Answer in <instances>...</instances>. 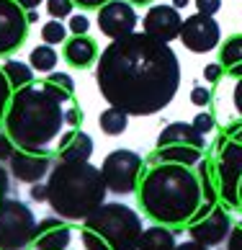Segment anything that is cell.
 <instances>
[{
	"label": "cell",
	"mask_w": 242,
	"mask_h": 250,
	"mask_svg": "<svg viewBox=\"0 0 242 250\" xmlns=\"http://www.w3.org/2000/svg\"><path fill=\"white\" fill-rule=\"evenodd\" d=\"M96 83L108 106L129 116H152L178 93L181 62L170 44L134 31L114 39L98 54Z\"/></svg>",
	"instance_id": "obj_1"
},
{
	"label": "cell",
	"mask_w": 242,
	"mask_h": 250,
	"mask_svg": "<svg viewBox=\"0 0 242 250\" xmlns=\"http://www.w3.org/2000/svg\"><path fill=\"white\" fill-rule=\"evenodd\" d=\"M137 196L144 214L162 227L188 225L203 204L199 175L188 165L178 163H160L142 173Z\"/></svg>",
	"instance_id": "obj_2"
},
{
	"label": "cell",
	"mask_w": 242,
	"mask_h": 250,
	"mask_svg": "<svg viewBox=\"0 0 242 250\" xmlns=\"http://www.w3.org/2000/svg\"><path fill=\"white\" fill-rule=\"evenodd\" d=\"M3 129L18 150L46 152L64 132V104L31 83L21 90H13Z\"/></svg>",
	"instance_id": "obj_3"
},
{
	"label": "cell",
	"mask_w": 242,
	"mask_h": 250,
	"mask_svg": "<svg viewBox=\"0 0 242 250\" xmlns=\"http://www.w3.org/2000/svg\"><path fill=\"white\" fill-rule=\"evenodd\" d=\"M46 204L64 222H85L101 204H106V183L101 168L85 163L60 160L46 178Z\"/></svg>",
	"instance_id": "obj_4"
},
{
	"label": "cell",
	"mask_w": 242,
	"mask_h": 250,
	"mask_svg": "<svg viewBox=\"0 0 242 250\" xmlns=\"http://www.w3.org/2000/svg\"><path fill=\"white\" fill-rule=\"evenodd\" d=\"M82 225L98 232L111 245V250H137L142 237V217L132 207L116 201L101 204Z\"/></svg>",
	"instance_id": "obj_5"
},
{
	"label": "cell",
	"mask_w": 242,
	"mask_h": 250,
	"mask_svg": "<svg viewBox=\"0 0 242 250\" xmlns=\"http://www.w3.org/2000/svg\"><path fill=\"white\" fill-rule=\"evenodd\" d=\"M36 235V217L21 199H0V250H26Z\"/></svg>",
	"instance_id": "obj_6"
},
{
	"label": "cell",
	"mask_w": 242,
	"mask_h": 250,
	"mask_svg": "<svg viewBox=\"0 0 242 250\" xmlns=\"http://www.w3.org/2000/svg\"><path fill=\"white\" fill-rule=\"evenodd\" d=\"M142 170L144 160L134 150H114L101 163V175H103L106 188L111 193H119V196L137 191L139 181H142Z\"/></svg>",
	"instance_id": "obj_7"
},
{
	"label": "cell",
	"mask_w": 242,
	"mask_h": 250,
	"mask_svg": "<svg viewBox=\"0 0 242 250\" xmlns=\"http://www.w3.org/2000/svg\"><path fill=\"white\" fill-rule=\"evenodd\" d=\"M185 229H188L191 240H196V243L206 245V248H214V245L227 243V237L232 232V217L222 207H217V204L203 201L199 211L191 217Z\"/></svg>",
	"instance_id": "obj_8"
},
{
	"label": "cell",
	"mask_w": 242,
	"mask_h": 250,
	"mask_svg": "<svg viewBox=\"0 0 242 250\" xmlns=\"http://www.w3.org/2000/svg\"><path fill=\"white\" fill-rule=\"evenodd\" d=\"M26 11L13 0H0V57H11L29 36Z\"/></svg>",
	"instance_id": "obj_9"
},
{
	"label": "cell",
	"mask_w": 242,
	"mask_h": 250,
	"mask_svg": "<svg viewBox=\"0 0 242 250\" xmlns=\"http://www.w3.org/2000/svg\"><path fill=\"white\" fill-rule=\"evenodd\" d=\"M178 39L183 42V47L188 52H214L222 42V31H219V23L214 21V16H203V13H193L183 21L181 26V34Z\"/></svg>",
	"instance_id": "obj_10"
},
{
	"label": "cell",
	"mask_w": 242,
	"mask_h": 250,
	"mask_svg": "<svg viewBox=\"0 0 242 250\" xmlns=\"http://www.w3.org/2000/svg\"><path fill=\"white\" fill-rule=\"evenodd\" d=\"M137 21L139 18H137L134 5L126 3V0H108L106 5L98 8V29L111 42L134 34Z\"/></svg>",
	"instance_id": "obj_11"
},
{
	"label": "cell",
	"mask_w": 242,
	"mask_h": 250,
	"mask_svg": "<svg viewBox=\"0 0 242 250\" xmlns=\"http://www.w3.org/2000/svg\"><path fill=\"white\" fill-rule=\"evenodd\" d=\"M52 170V157L46 152H29V150H18L8 160V173L21 183H39L44 181Z\"/></svg>",
	"instance_id": "obj_12"
},
{
	"label": "cell",
	"mask_w": 242,
	"mask_h": 250,
	"mask_svg": "<svg viewBox=\"0 0 242 250\" xmlns=\"http://www.w3.org/2000/svg\"><path fill=\"white\" fill-rule=\"evenodd\" d=\"M144 34L147 36H152V39L157 42H173V39H178V34H181V26H183V18L178 13V8H173V5H150V11H147L144 16Z\"/></svg>",
	"instance_id": "obj_13"
},
{
	"label": "cell",
	"mask_w": 242,
	"mask_h": 250,
	"mask_svg": "<svg viewBox=\"0 0 242 250\" xmlns=\"http://www.w3.org/2000/svg\"><path fill=\"white\" fill-rule=\"evenodd\" d=\"M72 240V229L62 217H46L36 222V235H34V248L36 250H67Z\"/></svg>",
	"instance_id": "obj_14"
},
{
	"label": "cell",
	"mask_w": 242,
	"mask_h": 250,
	"mask_svg": "<svg viewBox=\"0 0 242 250\" xmlns=\"http://www.w3.org/2000/svg\"><path fill=\"white\" fill-rule=\"evenodd\" d=\"M98 44L96 39H90L88 34H82V36H72V39H67L62 44V57L64 62L70 64V67H75V70H88L93 67V64L98 62Z\"/></svg>",
	"instance_id": "obj_15"
},
{
	"label": "cell",
	"mask_w": 242,
	"mask_h": 250,
	"mask_svg": "<svg viewBox=\"0 0 242 250\" xmlns=\"http://www.w3.org/2000/svg\"><path fill=\"white\" fill-rule=\"evenodd\" d=\"M240 181H242V168L232 165L227 160L217 163V188L219 199L229 207H242L240 204Z\"/></svg>",
	"instance_id": "obj_16"
},
{
	"label": "cell",
	"mask_w": 242,
	"mask_h": 250,
	"mask_svg": "<svg viewBox=\"0 0 242 250\" xmlns=\"http://www.w3.org/2000/svg\"><path fill=\"white\" fill-rule=\"evenodd\" d=\"M165 145H191V147H201L203 150V134H199L193 124H183V122H170L160 137H157V147Z\"/></svg>",
	"instance_id": "obj_17"
},
{
	"label": "cell",
	"mask_w": 242,
	"mask_h": 250,
	"mask_svg": "<svg viewBox=\"0 0 242 250\" xmlns=\"http://www.w3.org/2000/svg\"><path fill=\"white\" fill-rule=\"evenodd\" d=\"M57 155H60V160H67V163H85V160H90V155H93V137L88 132L75 129L72 137H70V142L64 147H60Z\"/></svg>",
	"instance_id": "obj_18"
},
{
	"label": "cell",
	"mask_w": 242,
	"mask_h": 250,
	"mask_svg": "<svg viewBox=\"0 0 242 250\" xmlns=\"http://www.w3.org/2000/svg\"><path fill=\"white\" fill-rule=\"evenodd\" d=\"M201 147H191V145H165L157 147L155 160L160 163H178V165H199L201 163Z\"/></svg>",
	"instance_id": "obj_19"
},
{
	"label": "cell",
	"mask_w": 242,
	"mask_h": 250,
	"mask_svg": "<svg viewBox=\"0 0 242 250\" xmlns=\"http://www.w3.org/2000/svg\"><path fill=\"white\" fill-rule=\"evenodd\" d=\"M175 235L167 227L157 225V227H147L142 229V237H139L137 250H175Z\"/></svg>",
	"instance_id": "obj_20"
},
{
	"label": "cell",
	"mask_w": 242,
	"mask_h": 250,
	"mask_svg": "<svg viewBox=\"0 0 242 250\" xmlns=\"http://www.w3.org/2000/svg\"><path fill=\"white\" fill-rule=\"evenodd\" d=\"M41 88L49 96H54L60 104H70L72 96H75V80H72L67 72H49L46 80L41 83Z\"/></svg>",
	"instance_id": "obj_21"
},
{
	"label": "cell",
	"mask_w": 242,
	"mask_h": 250,
	"mask_svg": "<svg viewBox=\"0 0 242 250\" xmlns=\"http://www.w3.org/2000/svg\"><path fill=\"white\" fill-rule=\"evenodd\" d=\"M0 67H3V75H5L8 83H11L13 90H21V88H26V85H31V83H34V67L29 62L5 60Z\"/></svg>",
	"instance_id": "obj_22"
},
{
	"label": "cell",
	"mask_w": 242,
	"mask_h": 250,
	"mask_svg": "<svg viewBox=\"0 0 242 250\" xmlns=\"http://www.w3.org/2000/svg\"><path fill=\"white\" fill-rule=\"evenodd\" d=\"M98 126H101V132H103V134L119 137V134H124L126 126H129V114H126V111H121V108L108 106L103 114L98 116Z\"/></svg>",
	"instance_id": "obj_23"
},
{
	"label": "cell",
	"mask_w": 242,
	"mask_h": 250,
	"mask_svg": "<svg viewBox=\"0 0 242 250\" xmlns=\"http://www.w3.org/2000/svg\"><path fill=\"white\" fill-rule=\"evenodd\" d=\"M57 52H54V47H49V44H41V47H34L31 54H29V64L34 67V72H49L57 67Z\"/></svg>",
	"instance_id": "obj_24"
},
{
	"label": "cell",
	"mask_w": 242,
	"mask_h": 250,
	"mask_svg": "<svg viewBox=\"0 0 242 250\" xmlns=\"http://www.w3.org/2000/svg\"><path fill=\"white\" fill-rule=\"evenodd\" d=\"M219 62L224 70L242 62V34H232L219 44Z\"/></svg>",
	"instance_id": "obj_25"
},
{
	"label": "cell",
	"mask_w": 242,
	"mask_h": 250,
	"mask_svg": "<svg viewBox=\"0 0 242 250\" xmlns=\"http://www.w3.org/2000/svg\"><path fill=\"white\" fill-rule=\"evenodd\" d=\"M41 42L49 44V47H57V44H64L67 42V26L57 18H52V21H46L41 26Z\"/></svg>",
	"instance_id": "obj_26"
},
{
	"label": "cell",
	"mask_w": 242,
	"mask_h": 250,
	"mask_svg": "<svg viewBox=\"0 0 242 250\" xmlns=\"http://www.w3.org/2000/svg\"><path fill=\"white\" fill-rule=\"evenodd\" d=\"M199 183H201V191H203V201L217 204L219 188L214 186V175H211V168L206 163H199Z\"/></svg>",
	"instance_id": "obj_27"
},
{
	"label": "cell",
	"mask_w": 242,
	"mask_h": 250,
	"mask_svg": "<svg viewBox=\"0 0 242 250\" xmlns=\"http://www.w3.org/2000/svg\"><path fill=\"white\" fill-rule=\"evenodd\" d=\"M219 160H227V163H232V165H237V168H242V145L232 142V140H222Z\"/></svg>",
	"instance_id": "obj_28"
},
{
	"label": "cell",
	"mask_w": 242,
	"mask_h": 250,
	"mask_svg": "<svg viewBox=\"0 0 242 250\" xmlns=\"http://www.w3.org/2000/svg\"><path fill=\"white\" fill-rule=\"evenodd\" d=\"M44 3H46V13H49L52 18H57V21L70 18L72 16V8H75L72 0H44Z\"/></svg>",
	"instance_id": "obj_29"
},
{
	"label": "cell",
	"mask_w": 242,
	"mask_h": 250,
	"mask_svg": "<svg viewBox=\"0 0 242 250\" xmlns=\"http://www.w3.org/2000/svg\"><path fill=\"white\" fill-rule=\"evenodd\" d=\"M11 98H13V88L3 75V67H0V124H3L5 111H8V106H11Z\"/></svg>",
	"instance_id": "obj_30"
},
{
	"label": "cell",
	"mask_w": 242,
	"mask_h": 250,
	"mask_svg": "<svg viewBox=\"0 0 242 250\" xmlns=\"http://www.w3.org/2000/svg\"><path fill=\"white\" fill-rule=\"evenodd\" d=\"M191 124H193V129H196L199 134H203V137L214 132V116L209 114V111H201V114H199L196 119H193Z\"/></svg>",
	"instance_id": "obj_31"
},
{
	"label": "cell",
	"mask_w": 242,
	"mask_h": 250,
	"mask_svg": "<svg viewBox=\"0 0 242 250\" xmlns=\"http://www.w3.org/2000/svg\"><path fill=\"white\" fill-rule=\"evenodd\" d=\"M67 29L72 31V36H82V34H88V29H90L88 16H82V13H72V16H70V26H67Z\"/></svg>",
	"instance_id": "obj_32"
},
{
	"label": "cell",
	"mask_w": 242,
	"mask_h": 250,
	"mask_svg": "<svg viewBox=\"0 0 242 250\" xmlns=\"http://www.w3.org/2000/svg\"><path fill=\"white\" fill-rule=\"evenodd\" d=\"M13 152H16V145H13V140L8 137L5 129H0V163H8Z\"/></svg>",
	"instance_id": "obj_33"
},
{
	"label": "cell",
	"mask_w": 242,
	"mask_h": 250,
	"mask_svg": "<svg viewBox=\"0 0 242 250\" xmlns=\"http://www.w3.org/2000/svg\"><path fill=\"white\" fill-rule=\"evenodd\" d=\"M80 124H82V111H80V106H70V108H64V126L78 129Z\"/></svg>",
	"instance_id": "obj_34"
},
{
	"label": "cell",
	"mask_w": 242,
	"mask_h": 250,
	"mask_svg": "<svg viewBox=\"0 0 242 250\" xmlns=\"http://www.w3.org/2000/svg\"><path fill=\"white\" fill-rule=\"evenodd\" d=\"M209 101H211V93H209V88H203V85H196V88H193L191 90V104L193 106H206L209 104Z\"/></svg>",
	"instance_id": "obj_35"
},
{
	"label": "cell",
	"mask_w": 242,
	"mask_h": 250,
	"mask_svg": "<svg viewBox=\"0 0 242 250\" xmlns=\"http://www.w3.org/2000/svg\"><path fill=\"white\" fill-rule=\"evenodd\" d=\"M227 250H242V222L232 225V232L227 237Z\"/></svg>",
	"instance_id": "obj_36"
},
{
	"label": "cell",
	"mask_w": 242,
	"mask_h": 250,
	"mask_svg": "<svg viewBox=\"0 0 242 250\" xmlns=\"http://www.w3.org/2000/svg\"><path fill=\"white\" fill-rule=\"evenodd\" d=\"M222 75H224V67H222V62H211L203 67V80L206 83H217Z\"/></svg>",
	"instance_id": "obj_37"
},
{
	"label": "cell",
	"mask_w": 242,
	"mask_h": 250,
	"mask_svg": "<svg viewBox=\"0 0 242 250\" xmlns=\"http://www.w3.org/2000/svg\"><path fill=\"white\" fill-rule=\"evenodd\" d=\"M196 8L203 16H214L222 8V0H196Z\"/></svg>",
	"instance_id": "obj_38"
},
{
	"label": "cell",
	"mask_w": 242,
	"mask_h": 250,
	"mask_svg": "<svg viewBox=\"0 0 242 250\" xmlns=\"http://www.w3.org/2000/svg\"><path fill=\"white\" fill-rule=\"evenodd\" d=\"M29 193H31L34 201H46V196H49V193H46V183H41V181L39 183H31V191Z\"/></svg>",
	"instance_id": "obj_39"
},
{
	"label": "cell",
	"mask_w": 242,
	"mask_h": 250,
	"mask_svg": "<svg viewBox=\"0 0 242 250\" xmlns=\"http://www.w3.org/2000/svg\"><path fill=\"white\" fill-rule=\"evenodd\" d=\"M75 5H80V8H85V11H98L101 5H106L108 0H72Z\"/></svg>",
	"instance_id": "obj_40"
},
{
	"label": "cell",
	"mask_w": 242,
	"mask_h": 250,
	"mask_svg": "<svg viewBox=\"0 0 242 250\" xmlns=\"http://www.w3.org/2000/svg\"><path fill=\"white\" fill-rule=\"evenodd\" d=\"M232 101H235V108H237V114L242 116V80H237V85H235V93H232Z\"/></svg>",
	"instance_id": "obj_41"
},
{
	"label": "cell",
	"mask_w": 242,
	"mask_h": 250,
	"mask_svg": "<svg viewBox=\"0 0 242 250\" xmlns=\"http://www.w3.org/2000/svg\"><path fill=\"white\" fill-rule=\"evenodd\" d=\"M175 250H209V248H206V245H201V243H196V240H188V243L175 245Z\"/></svg>",
	"instance_id": "obj_42"
},
{
	"label": "cell",
	"mask_w": 242,
	"mask_h": 250,
	"mask_svg": "<svg viewBox=\"0 0 242 250\" xmlns=\"http://www.w3.org/2000/svg\"><path fill=\"white\" fill-rule=\"evenodd\" d=\"M13 3H18L23 11H36V8H39L44 0H13Z\"/></svg>",
	"instance_id": "obj_43"
},
{
	"label": "cell",
	"mask_w": 242,
	"mask_h": 250,
	"mask_svg": "<svg viewBox=\"0 0 242 250\" xmlns=\"http://www.w3.org/2000/svg\"><path fill=\"white\" fill-rule=\"evenodd\" d=\"M229 140L237 142V145H242V124H237V126L229 129Z\"/></svg>",
	"instance_id": "obj_44"
},
{
	"label": "cell",
	"mask_w": 242,
	"mask_h": 250,
	"mask_svg": "<svg viewBox=\"0 0 242 250\" xmlns=\"http://www.w3.org/2000/svg\"><path fill=\"white\" fill-rule=\"evenodd\" d=\"M227 72H229V75L235 78V80H242V62H240V64H232V67H227Z\"/></svg>",
	"instance_id": "obj_45"
},
{
	"label": "cell",
	"mask_w": 242,
	"mask_h": 250,
	"mask_svg": "<svg viewBox=\"0 0 242 250\" xmlns=\"http://www.w3.org/2000/svg\"><path fill=\"white\" fill-rule=\"evenodd\" d=\"M26 21L36 23V21H39V13H36V11H26Z\"/></svg>",
	"instance_id": "obj_46"
},
{
	"label": "cell",
	"mask_w": 242,
	"mask_h": 250,
	"mask_svg": "<svg viewBox=\"0 0 242 250\" xmlns=\"http://www.w3.org/2000/svg\"><path fill=\"white\" fill-rule=\"evenodd\" d=\"M126 3H132V5H152L155 0H126Z\"/></svg>",
	"instance_id": "obj_47"
},
{
	"label": "cell",
	"mask_w": 242,
	"mask_h": 250,
	"mask_svg": "<svg viewBox=\"0 0 242 250\" xmlns=\"http://www.w3.org/2000/svg\"><path fill=\"white\" fill-rule=\"evenodd\" d=\"M191 0H173V8H185Z\"/></svg>",
	"instance_id": "obj_48"
},
{
	"label": "cell",
	"mask_w": 242,
	"mask_h": 250,
	"mask_svg": "<svg viewBox=\"0 0 242 250\" xmlns=\"http://www.w3.org/2000/svg\"><path fill=\"white\" fill-rule=\"evenodd\" d=\"M240 204H242V181H240Z\"/></svg>",
	"instance_id": "obj_49"
},
{
	"label": "cell",
	"mask_w": 242,
	"mask_h": 250,
	"mask_svg": "<svg viewBox=\"0 0 242 250\" xmlns=\"http://www.w3.org/2000/svg\"><path fill=\"white\" fill-rule=\"evenodd\" d=\"M0 199H5V193H3V191H0Z\"/></svg>",
	"instance_id": "obj_50"
},
{
	"label": "cell",
	"mask_w": 242,
	"mask_h": 250,
	"mask_svg": "<svg viewBox=\"0 0 242 250\" xmlns=\"http://www.w3.org/2000/svg\"><path fill=\"white\" fill-rule=\"evenodd\" d=\"M224 250H227V248H224Z\"/></svg>",
	"instance_id": "obj_51"
}]
</instances>
